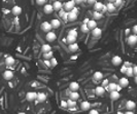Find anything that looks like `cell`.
Masks as SVG:
<instances>
[{"instance_id":"cell-25","label":"cell","mask_w":137,"mask_h":114,"mask_svg":"<svg viewBox=\"0 0 137 114\" xmlns=\"http://www.w3.org/2000/svg\"><path fill=\"white\" fill-rule=\"evenodd\" d=\"M15 59L13 58V57H6L5 58V64H6L7 66H13L15 64Z\"/></svg>"},{"instance_id":"cell-12","label":"cell","mask_w":137,"mask_h":114,"mask_svg":"<svg viewBox=\"0 0 137 114\" xmlns=\"http://www.w3.org/2000/svg\"><path fill=\"white\" fill-rule=\"evenodd\" d=\"M53 10H55V9H54V6H53L52 4H45V5H44V7H43L44 14H50L53 13Z\"/></svg>"},{"instance_id":"cell-32","label":"cell","mask_w":137,"mask_h":114,"mask_svg":"<svg viewBox=\"0 0 137 114\" xmlns=\"http://www.w3.org/2000/svg\"><path fill=\"white\" fill-rule=\"evenodd\" d=\"M43 58H44V60H51V59H53L54 58L53 52L51 50V52H49V53H44L43 54Z\"/></svg>"},{"instance_id":"cell-30","label":"cell","mask_w":137,"mask_h":114,"mask_svg":"<svg viewBox=\"0 0 137 114\" xmlns=\"http://www.w3.org/2000/svg\"><path fill=\"white\" fill-rule=\"evenodd\" d=\"M45 99H47V95L44 93H38L37 94V100L38 102H44Z\"/></svg>"},{"instance_id":"cell-29","label":"cell","mask_w":137,"mask_h":114,"mask_svg":"<svg viewBox=\"0 0 137 114\" xmlns=\"http://www.w3.org/2000/svg\"><path fill=\"white\" fill-rule=\"evenodd\" d=\"M93 16H94V19H93V20L97 21V20L102 19V16H103V14L100 13V11H95V10H94V13H93Z\"/></svg>"},{"instance_id":"cell-57","label":"cell","mask_w":137,"mask_h":114,"mask_svg":"<svg viewBox=\"0 0 137 114\" xmlns=\"http://www.w3.org/2000/svg\"><path fill=\"white\" fill-rule=\"evenodd\" d=\"M118 114H123V113L122 112H118Z\"/></svg>"},{"instance_id":"cell-17","label":"cell","mask_w":137,"mask_h":114,"mask_svg":"<svg viewBox=\"0 0 137 114\" xmlns=\"http://www.w3.org/2000/svg\"><path fill=\"white\" fill-rule=\"evenodd\" d=\"M78 88H79V84L76 81L70 82V84H69V89L70 90H72V92H77Z\"/></svg>"},{"instance_id":"cell-1","label":"cell","mask_w":137,"mask_h":114,"mask_svg":"<svg viewBox=\"0 0 137 114\" xmlns=\"http://www.w3.org/2000/svg\"><path fill=\"white\" fill-rule=\"evenodd\" d=\"M75 1L74 0H69V1H67L65 4H64V9L66 11H71L74 7H75Z\"/></svg>"},{"instance_id":"cell-4","label":"cell","mask_w":137,"mask_h":114,"mask_svg":"<svg viewBox=\"0 0 137 114\" xmlns=\"http://www.w3.org/2000/svg\"><path fill=\"white\" fill-rule=\"evenodd\" d=\"M127 42L129 45H131V46H133V45H135L137 43V35H135V34H132V35H130L127 39Z\"/></svg>"},{"instance_id":"cell-38","label":"cell","mask_w":137,"mask_h":114,"mask_svg":"<svg viewBox=\"0 0 137 114\" xmlns=\"http://www.w3.org/2000/svg\"><path fill=\"white\" fill-rule=\"evenodd\" d=\"M51 63H52V67H55V66L58 65V61L56 60V58L51 59Z\"/></svg>"},{"instance_id":"cell-13","label":"cell","mask_w":137,"mask_h":114,"mask_svg":"<svg viewBox=\"0 0 137 114\" xmlns=\"http://www.w3.org/2000/svg\"><path fill=\"white\" fill-rule=\"evenodd\" d=\"M101 34H102V30L100 29V28H95L94 30H92V36L94 38H99L101 36Z\"/></svg>"},{"instance_id":"cell-11","label":"cell","mask_w":137,"mask_h":114,"mask_svg":"<svg viewBox=\"0 0 137 114\" xmlns=\"http://www.w3.org/2000/svg\"><path fill=\"white\" fill-rule=\"evenodd\" d=\"M53 6H54V9H55L56 11H60L61 9H63V4H62V2L59 1V0H57V1H54Z\"/></svg>"},{"instance_id":"cell-36","label":"cell","mask_w":137,"mask_h":114,"mask_svg":"<svg viewBox=\"0 0 137 114\" xmlns=\"http://www.w3.org/2000/svg\"><path fill=\"white\" fill-rule=\"evenodd\" d=\"M81 30H82V32H83V33H88V32H89V30H90V28L88 27V25H87V24H83V25L81 26Z\"/></svg>"},{"instance_id":"cell-33","label":"cell","mask_w":137,"mask_h":114,"mask_svg":"<svg viewBox=\"0 0 137 114\" xmlns=\"http://www.w3.org/2000/svg\"><path fill=\"white\" fill-rule=\"evenodd\" d=\"M41 49H42V52H43V54H44V53L51 52V50H52V47H51L50 44H43L42 46H41Z\"/></svg>"},{"instance_id":"cell-40","label":"cell","mask_w":137,"mask_h":114,"mask_svg":"<svg viewBox=\"0 0 137 114\" xmlns=\"http://www.w3.org/2000/svg\"><path fill=\"white\" fill-rule=\"evenodd\" d=\"M45 2H47V0H36V4L38 5H43Z\"/></svg>"},{"instance_id":"cell-45","label":"cell","mask_w":137,"mask_h":114,"mask_svg":"<svg viewBox=\"0 0 137 114\" xmlns=\"http://www.w3.org/2000/svg\"><path fill=\"white\" fill-rule=\"evenodd\" d=\"M106 11H108V9H107V6H106L105 4H103V7H102L101 13H102V14H104V13H106Z\"/></svg>"},{"instance_id":"cell-3","label":"cell","mask_w":137,"mask_h":114,"mask_svg":"<svg viewBox=\"0 0 137 114\" xmlns=\"http://www.w3.org/2000/svg\"><path fill=\"white\" fill-rule=\"evenodd\" d=\"M45 38H47V40L49 42H53V41H55L56 39H57V35H56V33L54 31H50L49 33H47V36H45Z\"/></svg>"},{"instance_id":"cell-18","label":"cell","mask_w":137,"mask_h":114,"mask_svg":"<svg viewBox=\"0 0 137 114\" xmlns=\"http://www.w3.org/2000/svg\"><path fill=\"white\" fill-rule=\"evenodd\" d=\"M120 92H118V90H112V92H110V99L112 101H117L120 99Z\"/></svg>"},{"instance_id":"cell-10","label":"cell","mask_w":137,"mask_h":114,"mask_svg":"<svg viewBox=\"0 0 137 114\" xmlns=\"http://www.w3.org/2000/svg\"><path fill=\"white\" fill-rule=\"evenodd\" d=\"M119 84L121 85L122 87H127L128 84H129V80L127 77H122L119 79Z\"/></svg>"},{"instance_id":"cell-44","label":"cell","mask_w":137,"mask_h":114,"mask_svg":"<svg viewBox=\"0 0 137 114\" xmlns=\"http://www.w3.org/2000/svg\"><path fill=\"white\" fill-rule=\"evenodd\" d=\"M108 84H109L108 80H107V79H104L103 82H102V86H108Z\"/></svg>"},{"instance_id":"cell-15","label":"cell","mask_w":137,"mask_h":114,"mask_svg":"<svg viewBox=\"0 0 137 114\" xmlns=\"http://www.w3.org/2000/svg\"><path fill=\"white\" fill-rule=\"evenodd\" d=\"M77 14L73 13V11H68V21L69 22H74L77 20Z\"/></svg>"},{"instance_id":"cell-7","label":"cell","mask_w":137,"mask_h":114,"mask_svg":"<svg viewBox=\"0 0 137 114\" xmlns=\"http://www.w3.org/2000/svg\"><path fill=\"white\" fill-rule=\"evenodd\" d=\"M104 93H105V87L102 86V85H100V86H97V87L95 88V94H96L97 96L102 97V96L104 95Z\"/></svg>"},{"instance_id":"cell-16","label":"cell","mask_w":137,"mask_h":114,"mask_svg":"<svg viewBox=\"0 0 137 114\" xmlns=\"http://www.w3.org/2000/svg\"><path fill=\"white\" fill-rule=\"evenodd\" d=\"M81 108H82V110H83V111H88V110H90V108H91L90 102H88V101H84V102H82Z\"/></svg>"},{"instance_id":"cell-43","label":"cell","mask_w":137,"mask_h":114,"mask_svg":"<svg viewBox=\"0 0 137 114\" xmlns=\"http://www.w3.org/2000/svg\"><path fill=\"white\" fill-rule=\"evenodd\" d=\"M61 105H62V107H63V108H67V107H68L67 101H66V102H65V101H61Z\"/></svg>"},{"instance_id":"cell-41","label":"cell","mask_w":137,"mask_h":114,"mask_svg":"<svg viewBox=\"0 0 137 114\" xmlns=\"http://www.w3.org/2000/svg\"><path fill=\"white\" fill-rule=\"evenodd\" d=\"M44 64L47 65L49 68L52 67V63H51V60H44Z\"/></svg>"},{"instance_id":"cell-23","label":"cell","mask_w":137,"mask_h":114,"mask_svg":"<svg viewBox=\"0 0 137 114\" xmlns=\"http://www.w3.org/2000/svg\"><path fill=\"white\" fill-rule=\"evenodd\" d=\"M11 11H13V14L15 15H20L21 13H22V8H21V6H19V5H16V6L13 7Z\"/></svg>"},{"instance_id":"cell-59","label":"cell","mask_w":137,"mask_h":114,"mask_svg":"<svg viewBox=\"0 0 137 114\" xmlns=\"http://www.w3.org/2000/svg\"><path fill=\"white\" fill-rule=\"evenodd\" d=\"M85 1H88V0H85Z\"/></svg>"},{"instance_id":"cell-42","label":"cell","mask_w":137,"mask_h":114,"mask_svg":"<svg viewBox=\"0 0 137 114\" xmlns=\"http://www.w3.org/2000/svg\"><path fill=\"white\" fill-rule=\"evenodd\" d=\"M122 3H123V0H117V1L115 2V5L118 7V6H121Z\"/></svg>"},{"instance_id":"cell-48","label":"cell","mask_w":137,"mask_h":114,"mask_svg":"<svg viewBox=\"0 0 137 114\" xmlns=\"http://www.w3.org/2000/svg\"><path fill=\"white\" fill-rule=\"evenodd\" d=\"M89 4H95L96 2H97V0H88L87 1Z\"/></svg>"},{"instance_id":"cell-2","label":"cell","mask_w":137,"mask_h":114,"mask_svg":"<svg viewBox=\"0 0 137 114\" xmlns=\"http://www.w3.org/2000/svg\"><path fill=\"white\" fill-rule=\"evenodd\" d=\"M40 28H41V30L43 32H47V33H49L50 31H52V29H53L52 24L49 23V22H43L42 24L40 25Z\"/></svg>"},{"instance_id":"cell-31","label":"cell","mask_w":137,"mask_h":114,"mask_svg":"<svg viewBox=\"0 0 137 114\" xmlns=\"http://www.w3.org/2000/svg\"><path fill=\"white\" fill-rule=\"evenodd\" d=\"M69 98L72 99V100H74V101H77V100L79 99V94H78L77 92H71V94H70V96H69Z\"/></svg>"},{"instance_id":"cell-20","label":"cell","mask_w":137,"mask_h":114,"mask_svg":"<svg viewBox=\"0 0 137 114\" xmlns=\"http://www.w3.org/2000/svg\"><path fill=\"white\" fill-rule=\"evenodd\" d=\"M117 87H118V83H116V82H109L108 86H106V89L110 93V92H112V90H117Z\"/></svg>"},{"instance_id":"cell-22","label":"cell","mask_w":137,"mask_h":114,"mask_svg":"<svg viewBox=\"0 0 137 114\" xmlns=\"http://www.w3.org/2000/svg\"><path fill=\"white\" fill-rule=\"evenodd\" d=\"M106 6H107V9L109 13H115L116 9H117V6L115 5V3H112V2H108L106 4Z\"/></svg>"},{"instance_id":"cell-55","label":"cell","mask_w":137,"mask_h":114,"mask_svg":"<svg viewBox=\"0 0 137 114\" xmlns=\"http://www.w3.org/2000/svg\"><path fill=\"white\" fill-rule=\"evenodd\" d=\"M117 1V0H108V2H112V3H115Z\"/></svg>"},{"instance_id":"cell-37","label":"cell","mask_w":137,"mask_h":114,"mask_svg":"<svg viewBox=\"0 0 137 114\" xmlns=\"http://www.w3.org/2000/svg\"><path fill=\"white\" fill-rule=\"evenodd\" d=\"M68 34H69V35H72V36L77 37V31H76L75 29H71V30H69Z\"/></svg>"},{"instance_id":"cell-58","label":"cell","mask_w":137,"mask_h":114,"mask_svg":"<svg viewBox=\"0 0 137 114\" xmlns=\"http://www.w3.org/2000/svg\"><path fill=\"white\" fill-rule=\"evenodd\" d=\"M20 114H25V113H23V112H21V113H20Z\"/></svg>"},{"instance_id":"cell-19","label":"cell","mask_w":137,"mask_h":114,"mask_svg":"<svg viewBox=\"0 0 137 114\" xmlns=\"http://www.w3.org/2000/svg\"><path fill=\"white\" fill-rule=\"evenodd\" d=\"M59 16H61V18L63 19L64 21H68V11H66L64 8L61 9L59 11Z\"/></svg>"},{"instance_id":"cell-53","label":"cell","mask_w":137,"mask_h":114,"mask_svg":"<svg viewBox=\"0 0 137 114\" xmlns=\"http://www.w3.org/2000/svg\"><path fill=\"white\" fill-rule=\"evenodd\" d=\"M89 22H90V20H89V19H85V20H84V24H88Z\"/></svg>"},{"instance_id":"cell-9","label":"cell","mask_w":137,"mask_h":114,"mask_svg":"<svg viewBox=\"0 0 137 114\" xmlns=\"http://www.w3.org/2000/svg\"><path fill=\"white\" fill-rule=\"evenodd\" d=\"M14 77V72L10 71V70H6L3 72V78L6 79V80H10V79H13Z\"/></svg>"},{"instance_id":"cell-56","label":"cell","mask_w":137,"mask_h":114,"mask_svg":"<svg viewBox=\"0 0 137 114\" xmlns=\"http://www.w3.org/2000/svg\"><path fill=\"white\" fill-rule=\"evenodd\" d=\"M135 82L137 83V75H135Z\"/></svg>"},{"instance_id":"cell-27","label":"cell","mask_w":137,"mask_h":114,"mask_svg":"<svg viewBox=\"0 0 137 114\" xmlns=\"http://www.w3.org/2000/svg\"><path fill=\"white\" fill-rule=\"evenodd\" d=\"M88 27L90 28V30H94L95 28H97V23L95 20H90V22L88 23Z\"/></svg>"},{"instance_id":"cell-60","label":"cell","mask_w":137,"mask_h":114,"mask_svg":"<svg viewBox=\"0 0 137 114\" xmlns=\"http://www.w3.org/2000/svg\"><path fill=\"white\" fill-rule=\"evenodd\" d=\"M54 1H57V0H54Z\"/></svg>"},{"instance_id":"cell-14","label":"cell","mask_w":137,"mask_h":114,"mask_svg":"<svg viewBox=\"0 0 137 114\" xmlns=\"http://www.w3.org/2000/svg\"><path fill=\"white\" fill-rule=\"evenodd\" d=\"M68 49H69V52H71V53H75L79 49V46L76 42H74V43H71L68 45Z\"/></svg>"},{"instance_id":"cell-8","label":"cell","mask_w":137,"mask_h":114,"mask_svg":"<svg viewBox=\"0 0 137 114\" xmlns=\"http://www.w3.org/2000/svg\"><path fill=\"white\" fill-rule=\"evenodd\" d=\"M122 62H123V60H122V58L120 56H115L113 58L111 59V63L115 66H119V65H121L122 64Z\"/></svg>"},{"instance_id":"cell-26","label":"cell","mask_w":137,"mask_h":114,"mask_svg":"<svg viewBox=\"0 0 137 114\" xmlns=\"http://www.w3.org/2000/svg\"><path fill=\"white\" fill-rule=\"evenodd\" d=\"M102 78H103V74H102V72L97 71V72L94 73V75H93V79H94V80H101Z\"/></svg>"},{"instance_id":"cell-54","label":"cell","mask_w":137,"mask_h":114,"mask_svg":"<svg viewBox=\"0 0 137 114\" xmlns=\"http://www.w3.org/2000/svg\"><path fill=\"white\" fill-rule=\"evenodd\" d=\"M125 114H134V112H133V111H127Z\"/></svg>"},{"instance_id":"cell-24","label":"cell","mask_w":137,"mask_h":114,"mask_svg":"<svg viewBox=\"0 0 137 114\" xmlns=\"http://www.w3.org/2000/svg\"><path fill=\"white\" fill-rule=\"evenodd\" d=\"M102 7H103V3H102V2L97 1V2L94 4V10H95V11H100V13H101Z\"/></svg>"},{"instance_id":"cell-39","label":"cell","mask_w":137,"mask_h":114,"mask_svg":"<svg viewBox=\"0 0 137 114\" xmlns=\"http://www.w3.org/2000/svg\"><path fill=\"white\" fill-rule=\"evenodd\" d=\"M127 70H128V67H127L126 65H124V66L121 68V72L124 73V74H126V73H127Z\"/></svg>"},{"instance_id":"cell-21","label":"cell","mask_w":137,"mask_h":114,"mask_svg":"<svg viewBox=\"0 0 137 114\" xmlns=\"http://www.w3.org/2000/svg\"><path fill=\"white\" fill-rule=\"evenodd\" d=\"M51 24H52V27H53V29H58V28L61 26V23L58 19H54L51 21Z\"/></svg>"},{"instance_id":"cell-52","label":"cell","mask_w":137,"mask_h":114,"mask_svg":"<svg viewBox=\"0 0 137 114\" xmlns=\"http://www.w3.org/2000/svg\"><path fill=\"white\" fill-rule=\"evenodd\" d=\"M133 69H134V74H135V75H137V66H134Z\"/></svg>"},{"instance_id":"cell-5","label":"cell","mask_w":137,"mask_h":114,"mask_svg":"<svg viewBox=\"0 0 137 114\" xmlns=\"http://www.w3.org/2000/svg\"><path fill=\"white\" fill-rule=\"evenodd\" d=\"M26 99L29 102H32L35 99H37V94L35 92H28L26 95Z\"/></svg>"},{"instance_id":"cell-28","label":"cell","mask_w":137,"mask_h":114,"mask_svg":"<svg viewBox=\"0 0 137 114\" xmlns=\"http://www.w3.org/2000/svg\"><path fill=\"white\" fill-rule=\"evenodd\" d=\"M75 41H76V37L75 36H72V35H69V34H68L67 37H66V42L71 44V43H74Z\"/></svg>"},{"instance_id":"cell-35","label":"cell","mask_w":137,"mask_h":114,"mask_svg":"<svg viewBox=\"0 0 137 114\" xmlns=\"http://www.w3.org/2000/svg\"><path fill=\"white\" fill-rule=\"evenodd\" d=\"M126 75L128 77H132L134 75V69H133V67H128V70H127Z\"/></svg>"},{"instance_id":"cell-50","label":"cell","mask_w":137,"mask_h":114,"mask_svg":"<svg viewBox=\"0 0 137 114\" xmlns=\"http://www.w3.org/2000/svg\"><path fill=\"white\" fill-rule=\"evenodd\" d=\"M71 11H73V13H75V14H78V9H77L76 7H74V8H73Z\"/></svg>"},{"instance_id":"cell-49","label":"cell","mask_w":137,"mask_h":114,"mask_svg":"<svg viewBox=\"0 0 137 114\" xmlns=\"http://www.w3.org/2000/svg\"><path fill=\"white\" fill-rule=\"evenodd\" d=\"M74 1H75L76 4H81V3H83L85 1V0H74Z\"/></svg>"},{"instance_id":"cell-6","label":"cell","mask_w":137,"mask_h":114,"mask_svg":"<svg viewBox=\"0 0 137 114\" xmlns=\"http://www.w3.org/2000/svg\"><path fill=\"white\" fill-rule=\"evenodd\" d=\"M135 107H136L135 102H133L132 100L127 101V103H126V108H127L128 111H133V110L135 109Z\"/></svg>"},{"instance_id":"cell-51","label":"cell","mask_w":137,"mask_h":114,"mask_svg":"<svg viewBox=\"0 0 137 114\" xmlns=\"http://www.w3.org/2000/svg\"><path fill=\"white\" fill-rule=\"evenodd\" d=\"M122 86H121V85H120V84H118V87H117V90H118V92H120V90H122Z\"/></svg>"},{"instance_id":"cell-47","label":"cell","mask_w":137,"mask_h":114,"mask_svg":"<svg viewBox=\"0 0 137 114\" xmlns=\"http://www.w3.org/2000/svg\"><path fill=\"white\" fill-rule=\"evenodd\" d=\"M89 114H99V112L94 109V110H91V111L89 112Z\"/></svg>"},{"instance_id":"cell-46","label":"cell","mask_w":137,"mask_h":114,"mask_svg":"<svg viewBox=\"0 0 137 114\" xmlns=\"http://www.w3.org/2000/svg\"><path fill=\"white\" fill-rule=\"evenodd\" d=\"M132 31H133V33L135 34V35H137V25H134V26H133Z\"/></svg>"},{"instance_id":"cell-34","label":"cell","mask_w":137,"mask_h":114,"mask_svg":"<svg viewBox=\"0 0 137 114\" xmlns=\"http://www.w3.org/2000/svg\"><path fill=\"white\" fill-rule=\"evenodd\" d=\"M67 103H68V107H69V108H74L76 106V101H74V100H72L70 98L67 100Z\"/></svg>"}]
</instances>
